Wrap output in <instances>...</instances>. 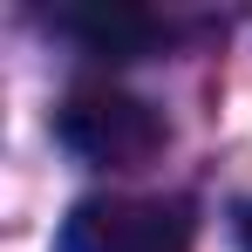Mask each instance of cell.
I'll return each mask as SVG.
<instances>
[{"mask_svg":"<svg viewBox=\"0 0 252 252\" xmlns=\"http://www.w3.org/2000/svg\"><path fill=\"white\" fill-rule=\"evenodd\" d=\"M55 136H62V150H75L82 164H102V170H136L150 164L157 150H164V116L143 102V95H129V89H75L62 109H55Z\"/></svg>","mask_w":252,"mask_h":252,"instance_id":"obj_1","label":"cell"},{"mask_svg":"<svg viewBox=\"0 0 252 252\" xmlns=\"http://www.w3.org/2000/svg\"><path fill=\"white\" fill-rule=\"evenodd\" d=\"M55 252H191L184 198H82L62 218Z\"/></svg>","mask_w":252,"mask_h":252,"instance_id":"obj_2","label":"cell"},{"mask_svg":"<svg viewBox=\"0 0 252 252\" xmlns=\"http://www.w3.org/2000/svg\"><path fill=\"white\" fill-rule=\"evenodd\" d=\"M48 21L68 41H82L89 55H102V62H136V55H150L164 41V21L150 7H129V0H89V7H62Z\"/></svg>","mask_w":252,"mask_h":252,"instance_id":"obj_3","label":"cell"},{"mask_svg":"<svg viewBox=\"0 0 252 252\" xmlns=\"http://www.w3.org/2000/svg\"><path fill=\"white\" fill-rule=\"evenodd\" d=\"M232 239H239V252H252V205H239V218H232Z\"/></svg>","mask_w":252,"mask_h":252,"instance_id":"obj_4","label":"cell"}]
</instances>
